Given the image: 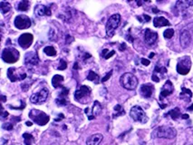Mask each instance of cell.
<instances>
[{
    "label": "cell",
    "mask_w": 193,
    "mask_h": 145,
    "mask_svg": "<svg viewBox=\"0 0 193 145\" xmlns=\"http://www.w3.org/2000/svg\"><path fill=\"white\" fill-rule=\"evenodd\" d=\"M25 124H26L27 126H32V125H33V123H32L31 122H26Z\"/></svg>",
    "instance_id": "obj_50"
},
{
    "label": "cell",
    "mask_w": 193,
    "mask_h": 145,
    "mask_svg": "<svg viewBox=\"0 0 193 145\" xmlns=\"http://www.w3.org/2000/svg\"><path fill=\"white\" fill-rule=\"evenodd\" d=\"M138 79L137 77L132 74V73H125L123 74L120 78L121 85L126 90H135L138 86Z\"/></svg>",
    "instance_id": "obj_1"
},
{
    "label": "cell",
    "mask_w": 193,
    "mask_h": 145,
    "mask_svg": "<svg viewBox=\"0 0 193 145\" xmlns=\"http://www.w3.org/2000/svg\"><path fill=\"white\" fill-rule=\"evenodd\" d=\"M54 32H53V29H50L49 31V40H54Z\"/></svg>",
    "instance_id": "obj_40"
},
{
    "label": "cell",
    "mask_w": 193,
    "mask_h": 145,
    "mask_svg": "<svg viewBox=\"0 0 193 145\" xmlns=\"http://www.w3.org/2000/svg\"><path fill=\"white\" fill-rule=\"evenodd\" d=\"M121 24V15L114 14L109 17L106 23V35L108 37H113L115 30L119 27Z\"/></svg>",
    "instance_id": "obj_3"
},
{
    "label": "cell",
    "mask_w": 193,
    "mask_h": 145,
    "mask_svg": "<svg viewBox=\"0 0 193 145\" xmlns=\"http://www.w3.org/2000/svg\"><path fill=\"white\" fill-rule=\"evenodd\" d=\"M177 135V131L170 126H160L154 130L153 136L155 138L174 139Z\"/></svg>",
    "instance_id": "obj_2"
},
{
    "label": "cell",
    "mask_w": 193,
    "mask_h": 145,
    "mask_svg": "<svg viewBox=\"0 0 193 145\" xmlns=\"http://www.w3.org/2000/svg\"><path fill=\"white\" fill-rule=\"evenodd\" d=\"M13 124L12 123H4L3 124V128L4 129H6V130H7V131H11V130H13Z\"/></svg>",
    "instance_id": "obj_38"
},
{
    "label": "cell",
    "mask_w": 193,
    "mask_h": 145,
    "mask_svg": "<svg viewBox=\"0 0 193 145\" xmlns=\"http://www.w3.org/2000/svg\"><path fill=\"white\" fill-rule=\"evenodd\" d=\"M150 60H148V59H145V58H142V63L143 64V65H145V66H148V65L150 64Z\"/></svg>",
    "instance_id": "obj_41"
},
{
    "label": "cell",
    "mask_w": 193,
    "mask_h": 145,
    "mask_svg": "<svg viewBox=\"0 0 193 145\" xmlns=\"http://www.w3.org/2000/svg\"><path fill=\"white\" fill-rule=\"evenodd\" d=\"M23 138H24V141L25 143V145H32V142L34 141V137L32 134L30 133H24L23 134Z\"/></svg>",
    "instance_id": "obj_30"
},
{
    "label": "cell",
    "mask_w": 193,
    "mask_h": 145,
    "mask_svg": "<svg viewBox=\"0 0 193 145\" xmlns=\"http://www.w3.org/2000/svg\"><path fill=\"white\" fill-rule=\"evenodd\" d=\"M130 116L134 122H138L141 123H146L148 122V117L145 112L142 110V107L135 105L130 111Z\"/></svg>",
    "instance_id": "obj_5"
},
{
    "label": "cell",
    "mask_w": 193,
    "mask_h": 145,
    "mask_svg": "<svg viewBox=\"0 0 193 145\" xmlns=\"http://www.w3.org/2000/svg\"><path fill=\"white\" fill-rule=\"evenodd\" d=\"M56 104L60 105V106H64V105H66L68 103V100L67 99H63V98H57L56 100Z\"/></svg>",
    "instance_id": "obj_34"
},
{
    "label": "cell",
    "mask_w": 193,
    "mask_h": 145,
    "mask_svg": "<svg viewBox=\"0 0 193 145\" xmlns=\"http://www.w3.org/2000/svg\"><path fill=\"white\" fill-rule=\"evenodd\" d=\"M114 111L118 112V113H117V114H115V115H114V117H117V116H120V115H122V114H124V113H125L124 110L122 109V107L121 106L120 104L116 105V106L114 107Z\"/></svg>",
    "instance_id": "obj_33"
},
{
    "label": "cell",
    "mask_w": 193,
    "mask_h": 145,
    "mask_svg": "<svg viewBox=\"0 0 193 145\" xmlns=\"http://www.w3.org/2000/svg\"><path fill=\"white\" fill-rule=\"evenodd\" d=\"M187 110H188V111H193V103L190 105L189 107H188V109H187Z\"/></svg>",
    "instance_id": "obj_49"
},
{
    "label": "cell",
    "mask_w": 193,
    "mask_h": 145,
    "mask_svg": "<svg viewBox=\"0 0 193 145\" xmlns=\"http://www.w3.org/2000/svg\"><path fill=\"white\" fill-rule=\"evenodd\" d=\"M63 82H64V76L56 74L52 78V85L53 88H63Z\"/></svg>",
    "instance_id": "obj_22"
},
{
    "label": "cell",
    "mask_w": 193,
    "mask_h": 145,
    "mask_svg": "<svg viewBox=\"0 0 193 145\" xmlns=\"http://www.w3.org/2000/svg\"><path fill=\"white\" fill-rule=\"evenodd\" d=\"M154 56H155V54H154V53H151V54L150 55V56H149V57H150V58H153V57Z\"/></svg>",
    "instance_id": "obj_51"
},
{
    "label": "cell",
    "mask_w": 193,
    "mask_h": 145,
    "mask_svg": "<svg viewBox=\"0 0 193 145\" xmlns=\"http://www.w3.org/2000/svg\"><path fill=\"white\" fill-rule=\"evenodd\" d=\"M57 17H60V18H62V19L64 20V21L69 22V21L71 20V18L73 17V10H71V9H67V10L65 11L64 14H60V15H58Z\"/></svg>",
    "instance_id": "obj_26"
},
{
    "label": "cell",
    "mask_w": 193,
    "mask_h": 145,
    "mask_svg": "<svg viewBox=\"0 0 193 145\" xmlns=\"http://www.w3.org/2000/svg\"><path fill=\"white\" fill-rule=\"evenodd\" d=\"M153 11L154 13H158V12H159V10L156 9V8H153Z\"/></svg>",
    "instance_id": "obj_53"
},
{
    "label": "cell",
    "mask_w": 193,
    "mask_h": 145,
    "mask_svg": "<svg viewBox=\"0 0 193 145\" xmlns=\"http://www.w3.org/2000/svg\"><path fill=\"white\" fill-rule=\"evenodd\" d=\"M115 55V51H111V52H109L108 54L104 56V59H109V58H111L113 56H114Z\"/></svg>",
    "instance_id": "obj_39"
},
{
    "label": "cell",
    "mask_w": 193,
    "mask_h": 145,
    "mask_svg": "<svg viewBox=\"0 0 193 145\" xmlns=\"http://www.w3.org/2000/svg\"><path fill=\"white\" fill-rule=\"evenodd\" d=\"M87 80H89V81H91V82H93V83H94V84H99L100 83V77H99V75L96 74V73H94L93 71H89V73H88V75H87Z\"/></svg>",
    "instance_id": "obj_25"
},
{
    "label": "cell",
    "mask_w": 193,
    "mask_h": 145,
    "mask_svg": "<svg viewBox=\"0 0 193 145\" xmlns=\"http://www.w3.org/2000/svg\"><path fill=\"white\" fill-rule=\"evenodd\" d=\"M191 97H192V92L189 89L182 87L181 88V93L180 95V98L183 99V100H186V101H190Z\"/></svg>",
    "instance_id": "obj_23"
},
{
    "label": "cell",
    "mask_w": 193,
    "mask_h": 145,
    "mask_svg": "<svg viewBox=\"0 0 193 145\" xmlns=\"http://www.w3.org/2000/svg\"><path fill=\"white\" fill-rule=\"evenodd\" d=\"M1 97H2V102H6V96H5V95H2Z\"/></svg>",
    "instance_id": "obj_52"
},
{
    "label": "cell",
    "mask_w": 193,
    "mask_h": 145,
    "mask_svg": "<svg viewBox=\"0 0 193 145\" xmlns=\"http://www.w3.org/2000/svg\"><path fill=\"white\" fill-rule=\"evenodd\" d=\"M16 72H17V69L14 68V67H11L7 70V77L9 78V80L11 82H17L18 80L23 81L27 76L25 73H24L22 75H18Z\"/></svg>",
    "instance_id": "obj_14"
},
{
    "label": "cell",
    "mask_w": 193,
    "mask_h": 145,
    "mask_svg": "<svg viewBox=\"0 0 193 145\" xmlns=\"http://www.w3.org/2000/svg\"><path fill=\"white\" fill-rule=\"evenodd\" d=\"M19 52L15 48H6L2 52V59L7 63H15L19 59Z\"/></svg>",
    "instance_id": "obj_6"
},
{
    "label": "cell",
    "mask_w": 193,
    "mask_h": 145,
    "mask_svg": "<svg viewBox=\"0 0 193 145\" xmlns=\"http://www.w3.org/2000/svg\"><path fill=\"white\" fill-rule=\"evenodd\" d=\"M191 68V60L189 56H183L179 59L177 63V72L181 74L186 75L189 73Z\"/></svg>",
    "instance_id": "obj_7"
},
{
    "label": "cell",
    "mask_w": 193,
    "mask_h": 145,
    "mask_svg": "<svg viewBox=\"0 0 193 145\" xmlns=\"http://www.w3.org/2000/svg\"><path fill=\"white\" fill-rule=\"evenodd\" d=\"M153 25L155 27H162V26H170L171 23L163 17H157L153 19Z\"/></svg>",
    "instance_id": "obj_20"
},
{
    "label": "cell",
    "mask_w": 193,
    "mask_h": 145,
    "mask_svg": "<svg viewBox=\"0 0 193 145\" xmlns=\"http://www.w3.org/2000/svg\"><path fill=\"white\" fill-rule=\"evenodd\" d=\"M173 35H174V29H172V28L166 29L163 33V36L166 39H171Z\"/></svg>",
    "instance_id": "obj_31"
},
{
    "label": "cell",
    "mask_w": 193,
    "mask_h": 145,
    "mask_svg": "<svg viewBox=\"0 0 193 145\" xmlns=\"http://www.w3.org/2000/svg\"><path fill=\"white\" fill-rule=\"evenodd\" d=\"M142 17L144 18V22H145V23H148V22L150 21V17L148 16V15H143Z\"/></svg>",
    "instance_id": "obj_43"
},
{
    "label": "cell",
    "mask_w": 193,
    "mask_h": 145,
    "mask_svg": "<svg viewBox=\"0 0 193 145\" xmlns=\"http://www.w3.org/2000/svg\"><path fill=\"white\" fill-rule=\"evenodd\" d=\"M74 69H75V70L80 69V66H78V63H77V62H76V63H74Z\"/></svg>",
    "instance_id": "obj_47"
},
{
    "label": "cell",
    "mask_w": 193,
    "mask_h": 145,
    "mask_svg": "<svg viewBox=\"0 0 193 145\" xmlns=\"http://www.w3.org/2000/svg\"><path fill=\"white\" fill-rule=\"evenodd\" d=\"M180 43L182 48H187L189 46L190 43H191V35L189 34V31L187 30H183L181 33L180 35Z\"/></svg>",
    "instance_id": "obj_16"
},
{
    "label": "cell",
    "mask_w": 193,
    "mask_h": 145,
    "mask_svg": "<svg viewBox=\"0 0 193 145\" xmlns=\"http://www.w3.org/2000/svg\"><path fill=\"white\" fill-rule=\"evenodd\" d=\"M158 39V34L156 32L151 31L150 28H147L144 33V40L149 45H153Z\"/></svg>",
    "instance_id": "obj_15"
},
{
    "label": "cell",
    "mask_w": 193,
    "mask_h": 145,
    "mask_svg": "<svg viewBox=\"0 0 193 145\" xmlns=\"http://www.w3.org/2000/svg\"><path fill=\"white\" fill-rule=\"evenodd\" d=\"M58 70H65L67 68V63L64 60V59H61L60 60V64H59V66L57 67Z\"/></svg>",
    "instance_id": "obj_35"
},
{
    "label": "cell",
    "mask_w": 193,
    "mask_h": 145,
    "mask_svg": "<svg viewBox=\"0 0 193 145\" xmlns=\"http://www.w3.org/2000/svg\"><path fill=\"white\" fill-rule=\"evenodd\" d=\"M157 73L164 74L167 73V69L165 68V67H163V66H159V65H156L155 69H154V74H157Z\"/></svg>",
    "instance_id": "obj_32"
},
{
    "label": "cell",
    "mask_w": 193,
    "mask_h": 145,
    "mask_svg": "<svg viewBox=\"0 0 193 145\" xmlns=\"http://www.w3.org/2000/svg\"><path fill=\"white\" fill-rule=\"evenodd\" d=\"M35 14L37 17H44V16H51L52 11L49 6L44 5H37L35 7Z\"/></svg>",
    "instance_id": "obj_17"
},
{
    "label": "cell",
    "mask_w": 193,
    "mask_h": 145,
    "mask_svg": "<svg viewBox=\"0 0 193 145\" xmlns=\"http://www.w3.org/2000/svg\"><path fill=\"white\" fill-rule=\"evenodd\" d=\"M151 79H153V80L154 81V82H156V83H159L160 82V78L157 76V74H153V76H151Z\"/></svg>",
    "instance_id": "obj_42"
},
{
    "label": "cell",
    "mask_w": 193,
    "mask_h": 145,
    "mask_svg": "<svg viewBox=\"0 0 193 145\" xmlns=\"http://www.w3.org/2000/svg\"><path fill=\"white\" fill-rule=\"evenodd\" d=\"M181 118H182V119H189V115L188 114H182Z\"/></svg>",
    "instance_id": "obj_48"
},
{
    "label": "cell",
    "mask_w": 193,
    "mask_h": 145,
    "mask_svg": "<svg viewBox=\"0 0 193 145\" xmlns=\"http://www.w3.org/2000/svg\"><path fill=\"white\" fill-rule=\"evenodd\" d=\"M102 112V105L101 103L98 102V101H95L93 102V109H92V113L89 115V120H92L95 116H97L100 114V113Z\"/></svg>",
    "instance_id": "obj_21"
},
{
    "label": "cell",
    "mask_w": 193,
    "mask_h": 145,
    "mask_svg": "<svg viewBox=\"0 0 193 145\" xmlns=\"http://www.w3.org/2000/svg\"><path fill=\"white\" fill-rule=\"evenodd\" d=\"M14 25L17 29H27L31 26V20L25 15H19L14 20Z\"/></svg>",
    "instance_id": "obj_10"
},
{
    "label": "cell",
    "mask_w": 193,
    "mask_h": 145,
    "mask_svg": "<svg viewBox=\"0 0 193 145\" xmlns=\"http://www.w3.org/2000/svg\"><path fill=\"white\" fill-rule=\"evenodd\" d=\"M39 63V58L38 55L35 51H32L27 53L25 56V64L27 65L28 67H33L35 66Z\"/></svg>",
    "instance_id": "obj_11"
},
{
    "label": "cell",
    "mask_w": 193,
    "mask_h": 145,
    "mask_svg": "<svg viewBox=\"0 0 193 145\" xmlns=\"http://www.w3.org/2000/svg\"><path fill=\"white\" fill-rule=\"evenodd\" d=\"M112 74H113V70H111V71H110L109 73H107V74H106V75H105V76H104V77L102 79V83H105V82L108 80V79L112 76Z\"/></svg>",
    "instance_id": "obj_36"
},
{
    "label": "cell",
    "mask_w": 193,
    "mask_h": 145,
    "mask_svg": "<svg viewBox=\"0 0 193 145\" xmlns=\"http://www.w3.org/2000/svg\"><path fill=\"white\" fill-rule=\"evenodd\" d=\"M30 7V2L27 1V0H22L20 1L18 4H17V9L18 11H22V12H25V11H27Z\"/></svg>",
    "instance_id": "obj_24"
},
{
    "label": "cell",
    "mask_w": 193,
    "mask_h": 145,
    "mask_svg": "<svg viewBox=\"0 0 193 145\" xmlns=\"http://www.w3.org/2000/svg\"><path fill=\"white\" fill-rule=\"evenodd\" d=\"M34 40V36L32 34L29 33H25L21 35L18 38V44L23 49H27L32 45Z\"/></svg>",
    "instance_id": "obj_12"
},
{
    "label": "cell",
    "mask_w": 193,
    "mask_h": 145,
    "mask_svg": "<svg viewBox=\"0 0 193 145\" xmlns=\"http://www.w3.org/2000/svg\"><path fill=\"white\" fill-rule=\"evenodd\" d=\"M185 145H193V143H191V142H187V143H185Z\"/></svg>",
    "instance_id": "obj_54"
},
{
    "label": "cell",
    "mask_w": 193,
    "mask_h": 145,
    "mask_svg": "<svg viewBox=\"0 0 193 145\" xmlns=\"http://www.w3.org/2000/svg\"><path fill=\"white\" fill-rule=\"evenodd\" d=\"M108 53H109V50H108V49H103V52H102V56L104 57V56L108 54Z\"/></svg>",
    "instance_id": "obj_45"
},
{
    "label": "cell",
    "mask_w": 193,
    "mask_h": 145,
    "mask_svg": "<svg viewBox=\"0 0 193 145\" xmlns=\"http://www.w3.org/2000/svg\"><path fill=\"white\" fill-rule=\"evenodd\" d=\"M167 115H170L171 117V119H173V120H177L178 118L181 116V110H180V108L176 107V108L172 109L171 111H170L167 114H165V116H167Z\"/></svg>",
    "instance_id": "obj_27"
},
{
    "label": "cell",
    "mask_w": 193,
    "mask_h": 145,
    "mask_svg": "<svg viewBox=\"0 0 193 145\" xmlns=\"http://www.w3.org/2000/svg\"><path fill=\"white\" fill-rule=\"evenodd\" d=\"M154 92V86L150 84H145L141 86V94L144 98L151 97Z\"/></svg>",
    "instance_id": "obj_18"
},
{
    "label": "cell",
    "mask_w": 193,
    "mask_h": 145,
    "mask_svg": "<svg viewBox=\"0 0 193 145\" xmlns=\"http://www.w3.org/2000/svg\"><path fill=\"white\" fill-rule=\"evenodd\" d=\"M91 88L87 85H82L80 86L74 93V99L78 101L79 102H81L82 103L88 102L86 100L87 98L89 99L91 96Z\"/></svg>",
    "instance_id": "obj_8"
},
{
    "label": "cell",
    "mask_w": 193,
    "mask_h": 145,
    "mask_svg": "<svg viewBox=\"0 0 193 145\" xmlns=\"http://www.w3.org/2000/svg\"><path fill=\"white\" fill-rule=\"evenodd\" d=\"M29 117L38 125L44 126L50 121V117L44 112L37 110V109H32L29 112Z\"/></svg>",
    "instance_id": "obj_4"
},
{
    "label": "cell",
    "mask_w": 193,
    "mask_h": 145,
    "mask_svg": "<svg viewBox=\"0 0 193 145\" xmlns=\"http://www.w3.org/2000/svg\"><path fill=\"white\" fill-rule=\"evenodd\" d=\"M45 54L48 56H56V50L54 49L53 46H46L44 48Z\"/></svg>",
    "instance_id": "obj_29"
},
{
    "label": "cell",
    "mask_w": 193,
    "mask_h": 145,
    "mask_svg": "<svg viewBox=\"0 0 193 145\" xmlns=\"http://www.w3.org/2000/svg\"><path fill=\"white\" fill-rule=\"evenodd\" d=\"M103 139V136L101 133L93 134L87 139L86 145H99L102 142Z\"/></svg>",
    "instance_id": "obj_19"
},
{
    "label": "cell",
    "mask_w": 193,
    "mask_h": 145,
    "mask_svg": "<svg viewBox=\"0 0 193 145\" xmlns=\"http://www.w3.org/2000/svg\"><path fill=\"white\" fill-rule=\"evenodd\" d=\"M125 49H126V45L125 44H121V45L120 46V50L123 51V50H125Z\"/></svg>",
    "instance_id": "obj_46"
},
{
    "label": "cell",
    "mask_w": 193,
    "mask_h": 145,
    "mask_svg": "<svg viewBox=\"0 0 193 145\" xmlns=\"http://www.w3.org/2000/svg\"><path fill=\"white\" fill-rule=\"evenodd\" d=\"M48 95H49V91L47 88L44 87L41 89L38 93L36 94H34L31 95L30 97V102L34 104H42L44 103L47 98H48Z\"/></svg>",
    "instance_id": "obj_9"
},
{
    "label": "cell",
    "mask_w": 193,
    "mask_h": 145,
    "mask_svg": "<svg viewBox=\"0 0 193 145\" xmlns=\"http://www.w3.org/2000/svg\"><path fill=\"white\" fill-rule=\"evenodd\" d=\"M11 9V5L7 2L1 1L0 2V11H1V14H7V12H9Z\"/></svg>",
    "instance_id": "obj_28"
},
{
    "label": "cell",
    "mask_w": 193,
    "mask_h": 145,
    "mask_svg": "<svg viewBox=\"0 0 193 145\" xmlns=\"http://www.w3.org/2000/svg\"><path fill=\"white\" fill-rule=\"evenodd\" d=\"M1 116H2L1 119H2V120H5L6 118H7V116H8V113H7V112H3V113H2Z\"/></svg>",
    "instance_id": "obj_44"
},
{
    "label": "cell",
    "mask_w": 193,
    "mask_h": 145,
    "mask_svg": "<svg viewBox=\"0 0 193 145\" xmlns=\"http://www.w3.org/2000/svg\"><path fill=\"white\" fill-rule=\"evenodd\" d=\"M173 91H174L173 84H172V83H171L170 80H168L166 83H165V84L163 85V87H162V89H161V91H160V100H162L163 98L171 95L173 93Z\"/></svg>",
    "instance_id": "obj_13"
},
{
    "label": "cell",
    "mask_w": 193,
    "mask_h": 145,
    "mask_svg": "<svg viewBox=\"0 0 193 145\" xmlns=\"http://www.w3.org/2000/svg\"><path fill=\"white\" fill-rule=\"evenodd\" d=\"M21 102H22V105H21V106H19V107H15V106H12V105H9V107L12 108L13 110H23L25 107V103L24 101H21Z\"/></svg>",
    "instance_id": "obj_37"
},
{
    "label": "cell",
    "mask_w": 193,
    "mask_h": 145,
    "mask_svg": "<svg viewBox=\"0 0 193 145\" xmlns=\"http://www.w3.org/2000/svg\"><path fill=\"white\" fill-rule=\"evenodd\" d=\"M137 4H138V6H141V5H142V2H137Z\"/></svg>",
    "instance_id": "obj_55"
}]
</instances>
